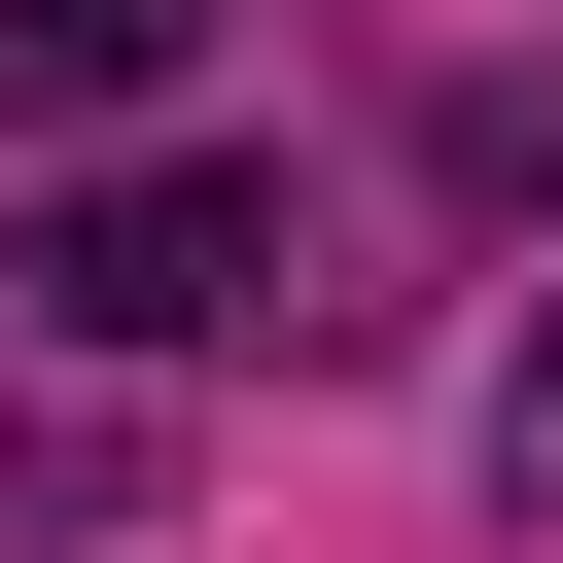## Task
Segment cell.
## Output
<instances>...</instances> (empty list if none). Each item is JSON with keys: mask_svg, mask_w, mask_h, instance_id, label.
Instances as JSON below:
<instances>
[{"mask_svg": "<svg viewBox=\"0 0 563 563\" xmlns=\"http://www.w3.org/2000/svg\"><path fill=\"white\" fill-rule=\"evenodd\" d=\"M493 493H528V528H563V317H528V352H493Z\"/></svg>", "mask_w": 563, "mask_h": 563, "instance_id": "3957f363", "label": "cell"}, {"mask_svg": "<svg viewBox=\"0 0 563 563\" xmlns=\"http://www.w3.org/2000/svg\"><path fill=\"white\" fill-rule=\"evenodd\" d=\"M246 0H0V141H70V106H176Z\"/></svg>", "mask_w": 563, "mask_h": 563, "instance_id": "7a4b0ae2", "label": "cell"}, {"mask_svg": "<svg viewBox=\"0 0 563 563\" xmlns=\"http://www.w3.org/2000/svg\"><path fill=\"white\" fill-rule=\"evenodd\" d=\"M35 317H70V352H211V317H282V352H317L352 282H282V176H211V141H176V176H70V211H35Z\"/></svg>", "mask_w": 563, "mask_h": 563, "instance_id": "6da1fadb", "label": "cell"}]
</instances>
